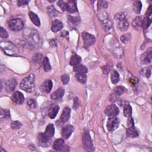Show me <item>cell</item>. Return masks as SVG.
I'll use <instances>...</instances> for the list:
<instances>
[{"mask_svg": "<svg viewBox=\"0 0 152 152\" xmlns=\"http://www.w3.org/2000/svg\"><path fill=\"white\" fill-rule=\"evenodd\" d=\"M11 115H10V110L8 109H1V118H4L5 119H8L10 118Z\"/></svg>", "mask_w": 152, "mask_h": 152, "instance_id": "d590c367", "label": "cell"}, {"mask_svg": "<svg viewBox=\"0 0 152 152\" xmlns=\"http://www.w3.org/2000/svg\"><path fill=\"white\" fill-rule=\"evenodd\" d=\"M74 130V128L73 125H67L64 127L61 130V136L64 139H68V138L72 136Z\"/></svg>", "mask_w": 152, "mask_h": 152, "instance_id": "4fadbf2b", "label": "cell"}, {"mask_svg": "<svg viewBox=\"0 0 152 152\" xmlns=\"http://www.w3.org/2000/svg\"><path fill=\"white\" fill-rule=\"evenodd\" d=\"M142 20H143V18L140 16L136 17L133 21V26H134L135 27H141Z\"/></svg>", "mask_w": 152, "mask_h": 152, "instance_id": "836d02e7", "label": "cell"}, {"mask_svg": "<svg viewBox=\"0 0 152 152\" xmlns=\"http://www.w3.org/2000/svg\"><path fill=\"white\" fill-rule=\"evenodd\" d=\"M108 7V3L106 1H98L97 4V8L99 10L101 9H105L106 8Z\"/></svg>", "mask_w": 152, "mask_h": 152, "instance_id": "f35d334b", "label": "cell"}, {"mask_svg": "<svg viewBox=\"0 0 152 152\" xmlns=\"http://www.w3.org/2000/svg\"><path fill=\"white\" fill-rule=\"evenodd\" d=\"M151 48H149L146 52H145L141 57V60L143 63L145 64H149L150 63L151 61V58H152V54H151Z\"/></svg>", "mask_w": 152, "mask_h": 152, "instance_id": "2e32d148", "label": "cell"}, {"mask_svg": "<svg viewBox=\"0 0 152 152\" xmlns=\"http://www.w3.org/2000/svg\"><path fill=\"white\" fill-rule=\"evenodd\" d=\"M65 91L63 88H59L57 89L55 92H54L52 94L50 95V99L54 100H57L61 99L64 95Z\"/></svg>", "mask_w": 152, "mask_h": 152, "instance_id": "e0dca14e", "label": "cell"}, {"mask_svg": "<svg viewBox=\"0 0 152 152\" xmlns=\"http://www.w3.org/2000/svg\"><path fill=\"white\" fill-rule=\"evenodd\" d=\"M127 137L130 138H134L138 136L137 130L136 129L134 126L128 127L127 130Z\"/></svg>", "mask_w": 152, "mask_h": 152, "instance_id": "7402d4cb", "label": "cell"}, {"mask_svg": "<svg viewBox=\"0 0 152 152\" xmlns=\"http://www.w3.org/2000/svg\"><path fill=\"white\" fill-rule=\"evenodd\" d=\"M8 27L13 31H20L23 29L24 23L20 18H15L10 20L8 23Z\"/></svg>", "mask_w": 152, "mask_h": 152, "instance_id": "52a82bcc", "label": "cell"}, {"mask_svg": "<svg viewBox=\"0 0 152 152\" xmlns=\"http://www.w3.org/2000/svg\"><path fill=\"white\" fill-rule=\"evenodd\" d=\"M23 37L29 46L33 49L39 48L42 44V40L37 30L26 29L23 32Z\"/></svg>", "mask_w": 152, "mask_h": 152, "instance_id": "6da1fadb", "label": "cell"}, {"mask_svg": "<svg viewBox=\"0 0 152 152\" xmlns=\"http://www.w3.org/2000/svg\"><path fill=\"white\" fill-rule=\"evenodd\" d=\"M127 126H128V127L134 126V119L131 117H130L128 118Z\"/></svg>", "mask_w": 152, "mask_h": 152, "instance_id": "ee69618b", "label": "cell"}, {"mask_svg": "<svg viewBox=\"0 0 152 152\" xmlns=\"http://www.w3.org/2000/svg\"><path fill=\"white\" fill-rule=\"evenodd\" d=\"M83 143L84 148L88 151H94L92 140L91 138L89 131H85L83 133Z\"/></svg>", "mask_w": 152, "mask_h": 152, "instance_id": "8992f818", "label": "cell"}, {"mask_svg": "<svg viewBox=\"0 0 152 152\" xmlns=\"http://www.w3.org/2000/svg\"><path fill=\"white\" fill-rule=\"evenodd\" d=\"M115 18L117 22L118 28L122 30L125 31L129 27V23L126 18V16L124 13H119L115 16Z\"/></svg>", "mask_w": 152, "mask_h": 152, "instance_id": "277c9868", "label": "cell"}, {"mask_svg": "<svg viewBox=\"0 0 152 152\" xmlns=\"http://www.w3.org/2000/svg\"><path fill=\"white\" fill-rule=\"evenodd\" d=\"M80 101L79 99L77 97H76L74 99V105H73V108L74 109H77L80 106Z\"/></svg>", "mask_w": 152, "mask_h": 152, "instance_id": "7bdbcfd3", "label": "cell"}, {"mask_svg": "<svg viewBox=\"0 0 152 152\" xmlns=\"http://www.w3.org/2000/svg\"><path fill=\"white\" fill-rule=\"evenodd\" d=\"M123 114L127 118L131 117V115H132V108H131L129 104H127L124 105Z\"/></svg>", "mask_w": 152, "mask_h": 152, "instance_id": "4316f807", "label": "cell"}, {"mask_svg": "<svg viewBox=\"0 0 152 152\" xmlns=\"http://www.w3.org/2000/svg\"><path fill=\"white\" fill-rule=\"evenodd\" d=\"M22 126V123L19 122V121H13V122H12L11 124V127L14 130L20 129V128H21Z\"/></svg>", "mask_w": 152, "mask_h": 152, "instance_id": "8d00e7d4", "label": "cell"}, {"mask_svg": "<svg viewBox=\"0 0 152 152\" xmlns=\"http://www.w3.org/2000/svg\"><path fill=\"white\" fill-rule=\"evenodd\" d=\"M61 80L64 85H67L68 83L70 81V77L67 74H63L61 76Z\"/></svg>", "mask_w": 152, "mask_h": 152, "instance_id": "b9f144b4", "label": "cell"}, {"mask_svg": "<svg viewBox=\"0 0 152 152\" xmlns=\"http://www.w3.org/2000/svg\"><path fill=\"white\" fill-rule=\"evenodd\" d=\"M63 28V23L59 20L55 19L52 23L51 30L53 32H58Z\"/></svg>", "mask_w": 152, "mask_h": 152, "instance_id": "ac0fdd59", "label": "cell"}, {"mask_svg": "<svg viewBox=\"0 0 152 152\" xmlns=\"http://www.w3.org/2000/svg\"><path fill=\"white\" fill-rule=\"evenodd\" d=\"M35 75L33 74H30L22 81L20 85V87L22 90L27 93H31L35 90Z\"/></svg>", "mask_w": 152, "mask_h": 152, "instance_id": "7a4b0ae2", "label": "cell"}, {"mask_svg": "<svg viewBox=\"0 0 152 152\" xmlns=\"http://www.w3.org/2000/svg\"><path fill=\"white\" fill-rule=\"evenodd\" d=\"M38 143L43 147H48L51 144V139L48 137L45 133H40L37 136Z\"/></svg>", "mask_w": 152, "mask_h": 152, "instance_id": "9c48e42d", "label": "cell"}, {"mask_svg": "<svg viewBox=\"0 0 152 152\" xmlns=\"http://www.w3.org/2000/svg\"><path fill=\"white\" fill-rule=\"evenodd\" d=\"M27 105L30 108H35L36 107V102L33 99H29L27 100Z\"/></svg>", "mask_w": 152, "mask_h": 152, "instance_id": "60d3db41", "label": "cell"}, {"mask_svg": "<svg viewBox=\"0 0 152 152\" xmlns=\"http://www.w3.org/2000/svg\"><path fill=\"white\" fill-rule=\"evenodd\" d=\"M54 133H55V128H54V125L53 124H49L45 130V135L50 138H51L54 136Z\"/></svg>", "mask_w": 152, "mask_h": 152, "instance_id": "44dd1931", "label": "cell"}, {"mask_svg": "<svg viewBox=\"0 0 152 152\" xmlns=\"http://www.w3.org/2000/svg\"><path fill=\"white\" fill-rule=\"evenodd\" d=\"M76 78H77V81L80 83L84 84L86 83L87 81V76L86 74H82V73H76Z\"/></svg>", "mask_w": 152, "mask_h": 152, "instance_id": "f1b7e54d", "label": "cell"}, {"mask_svg": "<svg viewBox=\"0 0 152 152\" xmlns=\"http://www.w3.org/2000/svg\"><path fill=\"white\" fill-rule=\"evenodd\" d=\"M74 72L76 73H82L86 74L87 73V68L83 65L78 64L77 65L74 66Z\"/></svg>", "mask_w": 152, "mask_h": 152, "instance_id": "cb8c5ba5", "label": "cell"}, {"mask_svg": "<svg viewBox=\"0 0 152 152\" xmlns=\"http://www.w3.org/2000/svg\"><path fill=\"white\" fill-rule=\"evenodd\" d=\"M81 61H82V58L78 55H74L71 58L70 61V64L72 66H76L79 64Z\"/></svg>", "mask_w": 152, "mask_h": 152, "instance_id": "484cf974", "label": "cell"}, {"mask_svg": "<svg viewBox=\"0 0 152 152\" xmlns=\"http://www.w3.org/2000/svg\"><path fill=\"white\" fill-rule=\"evenodd\" d=\"M12 100L14 103L20 105L24 102L25 97L22 93L20 92H16L12 95Z\"/></svg>", "mask_w": 152, "mask_h": 152, "instance_id": "5bb4252c", "label": "cell"}, {"mask_svg": "<svg viewBox=\"0 0 152 152\" xmlns=\"http://www.w3.org/2000/svg\"><path fill=\"white\" fill-rule=\"evenodd\" d=\"M68 23L70 25L73 26H77L80 23V18L77 17H73V16H69L68 17Z\"/></svg>", "mask_w": 152, "mask_h": 152, "instance_id": "83f0119b", "label": "cell"}, {"mask_svg": "<svg viewBox=\"0 0 152 152\" xmlns=\"http://www.w3.org/2000/svg\"><path fill=\"white\" fill-rule=\"evenodd\" d=\"M133 8L134 12L136 13L139 14L141 12V8H142V4H141V2L140 1H134L133 3Z\"/></svg>", "mask_w": 152, "mask_h": 152, "instance_id": "f546056e", "label": "cell"}, {"mask_svg": "<svg viewBox=\"0 0 152 152\" xmlns=\"http://www.w3.org/2000/svg\"><path fill=\"white\" fill-rule=\"evenodd\" d=\"M53 87L52 82L50 80H46L40 86V90L42 92L49 93L51 91Z\"/></svg>", "mask_w": 152, "mask_h": 152, "instance_id": "9a60e30c", "label": "cell"}, {"mask_svg": "<svg viewBox=\"0 0 152 152\" xmlns=\"http://www.w3.org/2000/svg\"><path fill=\"white\" fill-rule=\"evenodd\" d=\"M29 16L30 17V19L31 20V21L32 22V23L36 26H40V20L39 17L37 16V14H36L35 13L30 12L29 13Z\"/></svg>", "mask_w": 152, "mask_h": 152, "instance_id": "603a6c76", "label": "cell"}, {"mask_svg": "<svg viewBox=\"0 0 152 152\" xmlns=\"http://www.w3.org/2000/svg\"><path fill=\"white\" fill-rule=\"evenodd\" d=\"M119 125V120L117 117H111L109 118L108 120L106 127L109 131H114L116 130Z\"/></svg>", "mask_w": 152, "mask_h": 152, "instance_id": "8fae6325", "label": "cell"}, {"mask_svg": "<svg viewBox=\"0 0 152 152\" xmlns=\"http://www.w3.org/2000/svg\"><path fill=\"white\" fill-rule=\"evenodd\" d=\"M48 12L49 15L52 17H55L57 15L56 10L53 6H49L48 8Z\"/></svg>", "mask_w": 152, "mask_h": 152, "instance_id": "74e56055", "label": "cell"}, {"mask_svg": "<svg viewBox=\"0 0 152 152\" xmlns=\"http://www.w3.org/2000/svg\"><path fill=\"white\" fill-rule=\"evenodd\" d=\"M110 78H111V81H112V83L113 84H117L119 82V74L117 72V71H115V70L112 71V73H111Z\"/></svg>", "mask_w": 152, "mask_h": 152, "instance_id": "4dcf8cb0", "label": "cell"}, {"mask_svg": "<svg viewBox=\"0 0 152 152\" xmlns=\"http://www.w3.org/2000/svg\"><path fill=\"white\" fill-rule=\"evenodd\" d=\"M59 7L63 11L73 13L77 12L76 3L74 1H59L58 3Z\"/></svg>", "mask_w": 152, "mask_h": 152, "instance_id": "3957f363", "label": "cell"}, {"mask_svg": "<svg viewBox=\"0 0 152 152\" xmlns=\"http://www.w3.org/2000/svg\"><path fill=\"white\" fill-rule=\"evenodd\" d=\"M64 146V140L63 138H59L55 141L53 145V149L57 151L61 150Z\"/></svg>", "mask_w": 152, "mask_h": 152, "instance_id": "ffe728a7", "label": "cell"}, {"mask_svg": "<svg viewBox=\"0 0 152 152\" xmlns=\"http://www.w3.org/2000/svg\"><path fill=\"white\" fill-rule=\"evenodd\" d=\"M82 37L83 39L84 46L85 48H88L90 46L93 45L96 42L95 37L87 32H83Z\"/></svg>", "mask_w": 152, "mask_h": 152, "instance_id": "ba28073f", "label": "cell"}, {"mask_svg": "<svg viewBox=\"0 0 152 152\" xmlns=\"http://www.w3.org/2000/svg\"><path fill=\"white\" fill-rule=\"evenodd\" d=\"M59 107L58 105H55L54 107H52L51 109H50L49 112H48V117L50 119H54L55 117L57 116L58 112H59Z\"/></svg>", "mask_w": 152, "mask_h": 152, "instance_id": "d4e9b609", "label": "cell"}, {"mask_svg": "<svg viewBox=\"0 0 152 152\" xmlns=\"http://www.w3.org/2000/svg\"><path fill=\"white\" fill-rule=\"evenodd\" d=\"M102 70H103V72H104V74H107L109 72V71L110 70V65L109 64H107L106 65L103 67H102Z\"/></svg>", "mask_w": 152, "mask_h": 152, "instance_id": "f6af8a7d", "label": "cell"}, {"mask_svg": "<svg viewBox=\"0 0 152 152\" xmlns=\"http://www.w3.org/2000/svg\"><path fill=\"white\" fill-rule=\"evenodd\" d=\"M29 3L28 1H25V0H20V1H17V5L18 6H23L26 5Z\"/></svg>", "mask_w": 152, "mask_h": 152, "instance_id": "bcb514c9", "label": "cell"}, {"mask_svg": "<svg viewBox=\"0 0 152 152\" xmlns=\"http://www.w3.org/2000/svg\"><path fill=\"white\" fill-rule=\"evenodd\" d=\"M17 86V81L16 79L12 78L7 80L5 83V89L8 93L14 92Z\"/></svg>", "mask_w": 152, "mask_h": 152, "instance_id": "7c38bea8", "label": "cell"}, {"mask_svg": "<svg viewBox=\"0 0 152 152\" xmlns=\"http://www.w3.org/2000/svg\"><path fill=\"white\" fill-rule=\"evenodd\" d=\"M151 76V70L150 69H147L146 71V77L147 78H149Z\"/></svg>", "mask_w": 152, "mask_h": 152, "instance_id": "c3c4849f", "label": "cell"}, {"mask_svg": "<svg viewBox=\"0 0 152 152\" xmlns=\"http://www.w3.org/2000/svg\"><path fill=\"white\" fill-rule=\"evenodd\" d=\"M105 113L108 117H109V118L116 117L119 113V110L115 105L112 104L106 108Z\"/></svg>", "mask_w": 152, "mask_h": 152, "instance_id": "30bf717a", "label": "cell"}, {"mask_svg": "<svg viewBox=\"0 0 152 152\" xmlns=\"http://www.w3.org/2000/svg\"><path fill=\"white\" fill-rule=\"evenodd\" d=\"M42 64H43L44 70L46 72H48L50 70H51V66H50L49 61V59L48 58V57H45L44 58Z\"/></svg>", "mask_w": 152, "mask_h": 152, "instance_id": "1f68e13d", "label": "cell"}, {"mask_svg": "<svg viewBox=\"0 0 152 152\" xmlns=\"http://www.w3.org/2000/svg\"><path fill=\"white\" fill-rule=\"evenodd\" d=\"M0 36L1 38H7L8 37V33L6 30L3 28H0Z\"/></svg>", "mask_w": 152, "mask_h": 152, "instance_id": "ab89813d", "label": "cell"}, {"mask_svg": "<svg viewBox=\"0 0 152 152\" xmlns=\"http://www.w3.org/2000/svg\"><path fill=\"white\" fill-rule=\"evenodd\" d=\"M151 5H150L147 9V11L146 13V17H149V16H151Z\"/></svg>", "mask_w": 152, "mask_h": 152, "instance_id": "7dc6e473", "label": "cell"}, {"mask_svg": "<svg viewBox=\"0 0 152 152\" xmlns=\"http://www.w3.org/2000/svg\"><path fill=\"white\" fill-rule=\"evenodd\" d=\"M0 45H1V49L4 50V53L8 55H16L18 53V48L11 42H1Z\"/></svg>", "mask_w": 152, "mask_h": 152, "instance_id": "5b68a950", "label": "cell"}, {"mask_svg": "<svg viewBox=\"0 0 152 152\" xmlns=\"http://www.w3.org/2000/svg\"><path fill=\"white\" fill-rule=\"evenodd\" d=\"M71 114V109L69 107H65L64 108L61 116V121L63 123H67L68 121Z\"/></svg>", "mask_w": 152, "mask_h": 152, "instance_id": "d6986e66", "label": "cell"}, {"mask_svg": "<svg viewBox=\"0 0 152 152\" xmlns=\"http://www.w3.org/2000/svg\"><path fill=\"white\" fill-rule=\"evenodd\" d=\"M114 92L118 96H121L125 92V88L123 86H117L114 89Z\"/></svg>", "mask_w": 152, "mask_h": 152, "instance_id": "e575fe53", "label": "cell"}, {"mask_svg": "<svg viewBox=\"0 0 152 152\" xmlns=\"http://www.w3.org/2000/svg\"><path fill=\"white\" fill-rule=\"evenodd\" d=\"M151 20L150 19L149 17H146L143 18L142 22H141V27H142L144 29H147L151 25Z\"/></svg>", "mask_w": 152, "mask_h": 152, "instance_id": "d6a6232c", "label": "cell"}]
</instances>
